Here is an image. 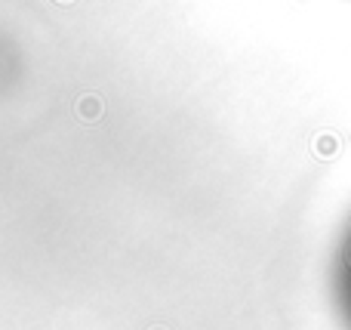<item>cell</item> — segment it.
Masks as SVG:
<instances>
[{
	"mask_svg": "<svg viewBox=\"0 0 351 330\" xmlns=\"http://www.w3.org/2000/svg\"><path fill=\"white\" fill-rule=\"evenodd\" d=\"M336 294H339L342 315H346V321L351 327V222L339 247V263H336Z\"/></svg>",
	"mask_w": 351,
	"mask_h": 330,
	"instance_id": "6da1fadb",
	"label": "cell"
},
{
	"mask_svg": "<svg viewBox=\"0 0 351 330\" xmlns=\"http://www.w3.org/2000/svg\"><path fill=\"white\" fill-rule=\"evenodd\" d=\"M80 115H84L86 121H90V117H99L102 115V102H99L96 96H84L80 99Z\"/></svg>",
	"mask_w": 351,
	"mask_h": 330,
	"instance_id": "7a4b0ae2",
	"label": "cell"
}]
</instances>
